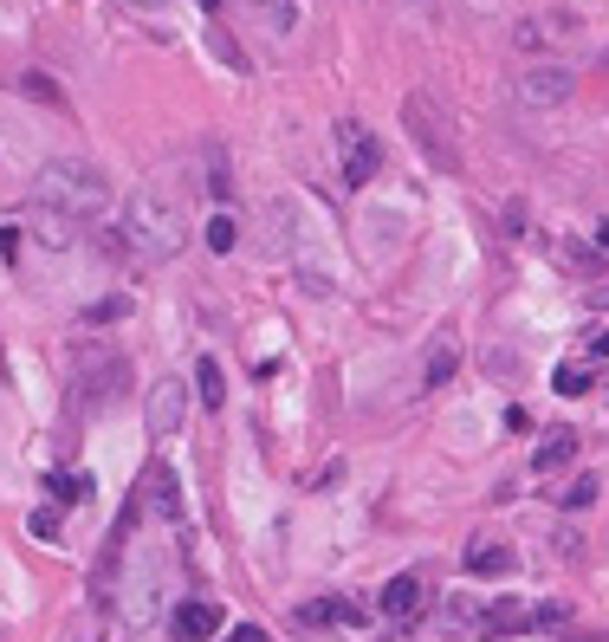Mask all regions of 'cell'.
Here are the masks:
<instances>
[{
	"mask_svg": "<svg viewBox=\"0 0 609 642\" xmlns=\"http://www.w3.org/2000/svg\"><path fill=\"white\" fill-rule=\"evenodd\" d=\"M603 66H609V46H603Z\"/></svg>",
	"mask_w": 609,
	"mask_h": 642,
	"instance_id": "e575fe53",
	"label": "cell"
},
{
	"mask_svg": "<svg viewBox=\"0 0 609 642\" xmlns=\"http://www.w3.org/2000/svg\"><path fill=\"white\" fill-rule=\"evenodd\" d=\"M402 124H409L416 150L428 156V162H435L441 176H455V169H460V144L448 137L455 124H448V111H441V105H435L428 91H409V98H402Z\"/></svg>",
	"mask_w": 609,
	"mask_h": 642,
	"instance_id": "3957f363",
	"label": "cell"
},
{
	"mask_svg": "<svg viewBox=\"0 0 609 642\" xmlns=\"http://www.w3.org/2000/svg\"><path fill=\"white\" fill-rule=\"evenodd\" d=\"M194 389H201V409H221V403H228V383H221V364H214V357L194 364Z\"/></svg>",
	"mask_w": 609,
	"mask_h": 642,
	"instance_id": "2e32d148",
	"label": "cell"
},
{
	"mask_svg": "<svg viewBox=\"0 0 609 642\" xmlns=\"http://www.w3.org/2000/svg\"><path fill=\"white\" fill-rule=\"evenodd\" d=\"M228 642H272V636L260 630V623H233V630H228Z\"/></svg>",
	"mask_w": 609,
	"mask_h": 642,
	"instance_id": "f546056e",
	"label": "cell"
},
{
	"mask_svg": "<svg viewBox=\"0 0 609 642\" xmlns=\"http://www.w3.org/2000/svg\"><path fill=\"white\" fill-rule=\"evenodd\" d=\"M577 27H571V13H565V20H558V13H545V20H526V27H519V46H526V52H538V46H551V39H571Z\"/></svg>",
	"mask_w": 609,
	"mask_h": 642,
	"instance_id": "5bb4252c",
	"label": "cell"
},
{
	"mask_svg": "<svg viewBox=\"0 0 609 642\" xmlns=\"http://www.w3.org/2000/svg\"><path fill=\"white\" fill-rule=\"evenodd\" d=\"M189 383L182 377H156L150 383V403H143V428H150V442H176L182 435V422H189Z\"/></svg>",
	"mask_w": 609,
	"mask_h": 642,
	"instance_id": "5b68a950",
	"label": "cell"
},
{
	"mask_svg": "<svg viewBox=\"0 0 609 642\" xmlns=\"http://www.w3.org/2000/svg\"><path fill=\"white\" fill-rule=\"evenodd\" d=\"M46 493L66 500V506H78V500H91V481H84V474H46Z\"/></svg>",
	"mask_w": 609,
	"mask_h": 642,
	"instance_id": "ffe728a7",
	"label": "cell"
},
{
	"mask_svg": "<svg viewBox=\"0 0 609 642\" xmlns=\"http://www.w3.org/2000/svg\"><path fill=\"white\" fill-rule=\"evenodd\" d=\"M214 630H228V610L214 604V597H189V604L176 610V642H208Z\"/></svg>",
	"mask_w": 609,
	"mask_h": 642,
	"instance_id": "30bf717a",
	"label": "cell"
},
{
	"mask_svg": "<svg viewBox=\"0 0 609 642\" xmlns=\"http://www.w3.org/2000/svg\"><path fill=\"white\" fill-rule=\"evenodd\" d=\"M143 506H150L156 520H169V526L182 520V487H176L169 467H150V474H143Z\"/></svg>",
	"mask_w": 609,
	"mask_h": 642,
	"instance_id": "8fae6325",
	"label": "cell"
},
{
	"mask_svg": "<svg viewBox=\"0 0 609 642\" xmlns=\"http://www.w3.org/2000/svg\"><path fill=\"white\" fill-rule=\"evenodd\" d=\"M565 616H571L565 597H538V604H526V597H499V604L480 616V636H532V630H558Z\"/></svg>",
	"mask_w": 609,
	"mask_h": 642,
	"instance_id": "277c9868",
	"label": "cell"
},
{
	"mask_svg": "<svg viewBox=\"0 0 609 642\" xmlns=\"http://www.w3.org/2000/svg\"><path fill=\"white\" fill-rule=\"evenodd\" d=\"M123 312H130L123 299H98V305H84V312H78V325H84V332H98V325H117Z\"/></svg>",
	"mask_w": 609,
	"mask_h": 642,
	"instance_id": "603a6c76",
	"label": "cell"
},
{
	"mask_svg": "<svg viewBox=\"0 0 609 642\" xmlns=\"http://www.w3.org/2000/svg\"><path fill=\"white\" fill-rule=\"evenodd\" d=\"M59 526H66V520H59V506H39L33 520H27V532H33V539H59Z\"/></svg>",
	"mask_w": 609,
	"mask_h": 642,
	"instance_id": "4316f807",
	"label": "cell"
},
{
	"mask_svg": "<svg viewBox=\"0 0 609 642\" xmlns=\"http://www.w3.org/2000/svg\"><path fill=\"white\" fill-rule=\"evenodd\" d=\"M299 630H363L370 623V604L363 597H311V604L292 610Z\"/></svg>",
	"mask_w": 609,
	"mask_h": 642,
	"instance_id": "ba28073f",
	"label": "cell"
},
{
	"mask_svg": "<svg viewBox=\"0 0 609 642\" xmlns=\"http://www.w3.org/2000/svg\"><path fill=\"white\" fill-rule=\"evenodd\" d=\"M571 461H577V435H571V428H551V435L538 442V454H532V474L551 481V474H558V467H571Z\"/></svg>",
	"mask_w": 609,
	"mask_h": 642,
	"instance_id": "7c38bea8",
	"label": "cell"
},
{
	"mask_svg": "<svg viewBox=\"0 0 609 642\" xmlns=\"http://www.w3.org/2000/svg\"><path fill=\"white\" fill-rule=\"evenodd\" d=\"M583 350H590V357H609V325H590V332H583Z\"/></svg>",
	"mask_w": 609,
	"mask_h": 642,
	"instance_id": "f1b7e54d",
	"label": "cell"
},
{
	"mask_svg": "<svg viewBox=\"0 0 609 642\" xmlns=\"http://www.w3.org/2000/svg\"><path fill=\"white\" fill-rule=\"evenodd\" d=\"M551 260H558V266H571V273H583V279H597V273H603L597 247H583V240H551Z\"/></svg>",
	"mask_w": 609,
	"mask_h": 642,
	"instance_id": "9a60e30c",
	"label": "cell"
},
{
	"mask_svg": "<svg viewBox=\"0 0 609 642\" xmlns=\"http://www.w3.org/2000/svg\"><path fill=\"white\" fill-rule=\"evenodd\" d=\"M590 299H597V312H609V286H590Z\"/></svg>",
	"mask_w": 609,
	"mask_h": 642,
	"instance_id": "4dcf8cb0",
	"label": "cell"
},
{
	"mask_svg": "<svg viewBox=\"0 0 609 642\" xmlns=\"http://www.w3.org/2000/svg\"><path fill=\"white\" fill-rule=\"evenodd\" d=\"M33 201L66 215V221H98L111 208V182L98 162H78V156H52L46 169L33 176Z\"/></svg>",
	"mask_w": 609,
	"mask_h": 642,
	"instance_id": "6da1fadb",
	"label": "cell"
},
{
	"mask_svg": "<svg viewBox=\"0 0 609 642\" xmlns=\"http://www.w3.org/2000/svg\"><path fill=\"white\" fill-rule=\"evenodd\" d=\"M448 377H455V350H435V357H428V377H421V383H428V389H441Z\"/></svg>",
	"mask_w": 609,
	"mask_h": 642,
	"instance_id": "83f0119b",
	"label": "cell"
},
{
	"mask_svg": "<svg viewBox=\"0 0 609 642\" xmlns=\"http://www.w3.org/2000/svg\"><path fill=\"white\" fill-rule=\"evenodd\" d=\"M123 247H130L137 260H176V254L189 247L182 208H176L169 195H156V189H137L130 201H123Z\"/></svg>",
	"mask_w": 609,
	"mask_h": 642,
	"instance_id": "7a4b0ae2",
	"label": "cell"
},
{
	"mask_svg": "<svg viewBox=\"0 0 609 642\" xmlns=\"http://www.w3.org/2000/svg\"><path fill=\"white\" fill-rule=\"evenodd\" d=\"M512 545H493V539H480V545H467V571L473 577H512Z\"/></svg>",
	"mask_w": 609,
	"mask_h": 642,
	"instance_id": "4fadbf2b",
	"label": "cell"
},
{
	"mask_svg": "<svg viewBox=\"0 0 609 642\" xmlns=\"http://www.w3.org/2000/svg\"><path fill=\"white\" fill-rule=\"evenodd\" d=\"M247 7L267 20L272 33H292V27H299V0H247Z\"/></svg>",
	"mask_w": 609,
	"mask_h": 642,
	"instance_id": "ac0fdd59",
	"label": "cell"
},
{
	"mask_svg": "<svg viewBox=\"0 0 609 642\" xmlns=\"http://www.w3.org/2000/svg\"><path fill=\"white\" fill-rule=\"evenodd\" d=\"M208 189H214V201H228L233 182H228V162H221V150H208Z\"/></svg>",
	"mask_w": 609,
	"mask_h": 642,
	"instance_id": "484cf974",
	"label": "cell"
},
{
	"mask_svg": "<svg viewBox=\"0 0 609 642\" xmlns=\"http://www.w3.org/2000/svg\"><path fill=\"white\" fill-rule=\"evenodd\" d=\"M551 389H558V396H590V364H558Z\"/></svg>",
	"mask_w": 609,
	"mask_h": 642,
	"instance_id": "44dd1931",
	"label": "cell"
},
{
	"mask_svg": "<svg viewBox=\"0 0 609 642\" xmlns=\"http://www.w3.org/2000/svg\"><path fill=\"white\" fill-rule=\"evenodd\" d=\"M194 7H208V13H214V7H221V0H194Z\"/></svg>",
	"mask_w": 609,
	"mask_h": 642,
	"instance_id": "836d02e7",
	"label": "cell"
},
{
	"mask_svg": "<svg viewBox=\"0 0 609 642\" xmlns=\"http://www.w3.org/2000/svg\"><path fill=\"white\" fill-rule=\"evenodd\" d=\"M377 610L396 623V630H409V623H421V610H428V577H416V571H402V577H389L382 584Z\"/></svg>",
	"mask_w": 609,
	"mask_h": 642,
	"instance_id": "9c48e42d",
	"label": "cell"
},
{
	"mask_svg": "<svg viewBox=\"0 0 609 642\" xmlns=\"http://www.w3.org/2000/svg\"><path fill=\"white\" fill-rule=\"evenodd\" d=\"M123 383H130V364H123V357H104V377L91 371V403H117Z\"/></svg>",
	"mask_w": 609,
	"mask_h": 642,
	"instance_id": "e0dca14e",
	"label": "cell"
},
{
	"mask_svg": "<svg viewBox=\"0 0 609 642\" xmlns=\"http://www.w3.org/2000/svg\"><path fill=\"white\" fill-rule=\"evenodd\" d=\"M597 247H609V221H603V227H597Z\"/></svg>",
	"mask_w": 609,
	"mask_h": 642,
	"instance_id": "d6a6232c",
	"label": "cell"
},
{
	"mask_svg": "<svg viewBox=\"0 0 609 642\" xmlns=\"http://www.w3.org/2000/svg\"><path fill=\"white\" fill-rule=\"evenodd\" d=\"M338 162H343V182L350 189H363V182H377V169H382V144L357 124V117H343L338 124Z\"/></svg>",
	"mask_w": 609,
	"mask_h": 642,
	"instance_id": "52a82bcc",
	"label": "cell"
},
{
	"mask_svg": "<svg viewBox=\"0 0 609 642\" xmlns=\"http://www.w3.org/2000/svg\"><path fill=\"white\" fill-rule=\"evenodd\" d=\"M123 7H150V13H156V7H162V0H123Z\"/></svg>",
	"mask_w": 609,
	"mask_h": 642,
	"instance_id": "1f68e13d",
	"label": "cell"
},
{
	"mask_svg": "<svg viewBox=\"0 0 609 642\" xmlns=\"http://www.w3.org/2000/svg\"><path fill=\"white\" fill-rule=\"evenodd\" d=\"M20 91H27V98H39V105H66V98H59V85H52L46 72H27V78H20Z\"/></svg>",
	"mask_w": 609,
	"mask_h": 642,
	"instance_id": "cb8c5ba5",
	"label": "cell"
},
{
	"mask_svg": "<svg viewBox=\"0 0 609 642\" xmlns=\"http://www.w3.org/2000/svg\"><path fill=\"white\" fill-rule=\"evenodd\" d=\"M571 91H577L571 66H526V72L512 78V98L526 111H558V105H571Z\"/></svg>",
	"mask_w": 609,
	"mask_h": 642,
	"instance_id": "8992f818",
	"label": "cell"
},
{
	"mask_svg": "<svg viewBox=\"0 0 609 642\" xmlns=\"http://www.w3.org/2000/svg\"><path fill=\"white\" fill-rule=\"evenodd\" d=\"M597 493H603V481H597V474H577V481L558 493V500H565L571 513H583V506H597Z\"/></svg>",
	"mask_w": 609,
	"mask_h": 642,
	"instance_id": "7402d4cb",
	"label": "cell"
},
{
	"mask_svg": "<svg viewBox=\"0 0 609 642\" xmlns=\"http://www.w3.org/2000/svg\"><path fill=\"white\" fill-rule=\"evenodd\" d=\"M480 616H487L480 604H448V610H441V623H448V630H480Z\"/></svg>",
	"mask_w": 609,
	"mask_h": 642,
	"instance_id": "d4e9b609",
	"label": "cell"
},
{
	"mask_svg": "<svg viewBox=\"0 0 609 642\" xmlns=\"http://www.w3.org/2000/svg\"><path fill=\"white\" fill-rule=\"evenodd\" d=\"M201 240H208V254H233V247H240V227H233V215H214V221L201 227Z\"/></svg>",
	"mask_w": 609,
	"mask_h": 642,
	"instance_id": "d6986e66",
	"label": "cell"
}]
</instances>
